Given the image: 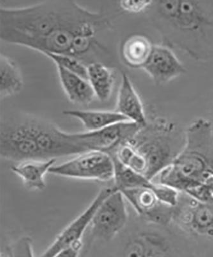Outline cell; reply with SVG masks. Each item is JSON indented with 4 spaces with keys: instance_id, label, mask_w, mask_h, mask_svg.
<instances>
[{
    "instance_id": "obj_7",
    "label": "cell",
    "mask_w": 213,
    "mask_h": 257,
    "mask_svg": "<svg viewBox=\"0 0 213 257\" xmlns=\"http://www.w3.org/2000/svg\"><path fill=\"white\" fill-rule=\"evenodd\" d=\"M172 223L190 237L213 241V204L202 203L180 192Z\"/></svg>"
},
{
    "instance_id": "obj_18",
    "label": "cell",
    "mask_w": 213,
    "mask_h": 257,
    "mask_svg": "<svg viewBox=\"0 0 213 257\" xmlns=\"http://www.w3.org/2000/svg\"><path fill=\"white\" fill-rule=\"evenodd\" d=\"M64 115L81 121L87 132H96L116 123L130 121L118 112L98 110H66Z\"/></svg>"
},
{
    "instance_id": "obj_16",
    "label": "cell",
    "mask_w": 213,
    "mask_h": 257,
    "mask_svg": "<svg viewBox=\"0 0 213 257\" xmlns=\"http://www.w3.org/2000/svg\"><path fill=\"white\" fill-rule=\"evenodd\" d=\"M154 45L148 38L141 34H134L123 41L120 55L128 67L142 69L150 59Z\"/></svg>"
},
{
    "instance_id": "obj_22",
    "label": "cell",
    "mask_w": 213,
    "mask_h": 257,
    "mask_svg": "<svg viewBox=\"0 0 213 257\" xmlns=\"http://www.w3.org/2000/svg\"><path fill=\"white\" fill-rule=\"evenodd\" d=\"M8 257H35L33 240L28 236H24L6 247Z\"/></svg>"
},
{
    "instance_id": "obj_21",
    "label": "cell",
    "mask_w": 213,
    "mask_h": 257,
    "mask_svg": "<svg viewBox=\"0 0 213 257\" xmlns=\"http://www.w3.org/2000/svg\"><path fill=\"white\" fill-rule=\"evenodd\" d=\"M44 56L51 59L56 66L65 69L88 80V69L84 62L70 55L45 53Z\"/></svg>"
},
{
    "instance_id": "obj_23",
    "label": "cell",
    "mask_w": 213,
    "mask_h": 257,
    "mask_svg": "<svg viewBox=\"0 0 213 257\" xmlns=\"http://www.w3.org/2000/svg\"><path fill=\"white\" fill-rule=\"evenodd\" d=\"M148 229L143 231L128 245L125 257H144L148 246Z\"/></svg>"
},
{
    "instance_id": "obj_11",
    "label": "cell",
    "mask_w": 213,
    "mask_h": 257,
    "mask_svg": "<svg viewBox=\"0 0 213 257\" xmlns=\"http://www.w3.org/2000/svg\"><path fill=\"white\" fill-rule=\"evenodd\" d=\"M120 192L142 221L162 226L172 224L175 207L160 201L154 190L138 188Z\"/></svg>"
},
{
    "instance_id": "obj_3",
    "label": "cell",
    "mask_w": 213,
    "mask_h": 257,
    "mask_svg": "<svg viewBox=\"0 0 213 257\" xmlns=\"http://www.w3.org/2000/svg\"><path fill=\"white\" fill-rule=\"evenodd\" d=\"M186 139L172 164L157 177L160 183L188 194L213 176V127L210 120L198 118L186 130Z\"/></svg>"
},
{
    "instance_id": "obj_5",
    "label": "cell",
    "mask_w": 213,
    "mask_h": 257,
    "mask_svg": "<svg viewBox=\"0 0 213 257\" xmlns=\"http://www.w3.org/2000/svg\"><path fill=\"white\" fill-rule=\"evenodd\" d=\"M0 155L4 160L19 163L45 160L36 144L30 114L18 112L2 118Z\"/></svg>"
},
{
    "instance_id": "obj_28",
    "label": "cell",
    "mask_w": 213,
    "mask_h": 257,
    "mask_svg": "<svg viewBox=\"0 0 213 257\" xmlns=\"http://www.w3.org/2000/svg\"><path fill=\"white\" fill-rule=\"evenodd\" d=\"M212 120H210V122H212V127H213V109H212Z\"/></svg>"
},
{
    "instance_id": "obj_27",
    "label": "cell",
    "mask_w": 213,
    "mask_h": 257,
    "mask_svg": "<svg viewBox=\"0 0 213 257\" xmlns=\"http://www.w3.org/2000/svg\"><path fill=\"white\" fill-rule=\"evenodd\" d=\"M88 247H89V246L87 247V249L84 250V246L83 250H82L81 255H80V257H86V254L88 253Z\"/></svg>"
},
{
    "instance_id": "obj_1",
    "label": "cell",
    "mask_w": 213,
    "mask_h": 257,
    "mask_svg": "<svg viewBox=\"0 0 213 257\" xmlns=\"http://www.w3.org/2000/svg\"><path fill=\"white\" fill-rule=\"evenodd\" d=\"M112 24L108 14L94 12L70 0L0 8L2 41L42 54L70 55L81 61L97 47L98 34Z\"/></svg>"
},
{
    "instance_id": "obj_24",
    "label": "cell",
    "mask_w": 213,
    "mask_h": 257,
    "mask_svg": "<svg viewBox=\"0 0 213 257\" xmlns=\"http://www.w3.org/2000/svg\"><path fill=\"white\" fill-rule=\"evenodd\" d=\"M152 2V1H145V0L144 1L129 0V1L119 2V5H120V8L126 12L136 14L148 10Z\"/></svg>"
},
{
    "instance_id": "obj_17",
    "label": "cell",
    "mask_w": 213,
    "mask_h": 257,
    "mask_svg": "<svg viewBox=\"0 0 213 257\" xmlns=\"http://www.w3.org/2000/svg\"><path fill=\"white\" fill-rule=\"evenodd\" d=\"M88 80L94 91L96 97L100 102L110 99L116 84V75L113 68L100 62L87 64Z\"/></svg>"
},
{
    "instance_id": "obj_25",
    "label": "cell",
    "mask_w": 213,
    "mask_h": 257,
    "mask_svg": "<svg viewBox=\"0 0 213 257\" xmlns=\"http://www.w3.org/2000/svg\"><path fill=\"white\" fill-rule=\"evenodd\" d=\"M84 247V244L75 245L74 247H71L70 248L61 251L54 257H80Z\"/></svg>"
},
{
    "instance_id": "obj_14",
    "label": "cell",
    "mask_w": 213,
    "mask_h": 257,
    "mask_svg": "<svg viewBox=\"0 0 213 257\" xmlns=\"http://www.w3.org/2000/svg\"><path fill=\"white\" fill-rule=\"evenodd\" d=\"M56 159L32 160L19 163L11 168L12 173L19 176L27 190L43 191L46 188V175L56 165Z\"/></svg>"
},
{
    "instance_id": "obj_2",
    "label": "cell",
    "mask_w": 213,
    "mask_h": 257,
    "mask_svg": "<svg viewBox=\"0 0 213 257\" xmlns=\"http://www.w3.org/2000/svg\"><path fill=\"white\" fill-rule=\"evenodd\" d=\"M146 11L162 45L196 61L213 59V1H152Z\"/></svg>"
},
{
    "instance_id": "obj_8",
    "label": "cell",
    "mask_w": 213,
    "mask_h": 257,
    "mask_svg": "<svg viewBox=\"0 0 213 257\" xmlns=\"http://www.w3.org/2000/svg\"><path fill=\"white\" fill-rule=\"evenodd\" d=\"M126 201L118 190L103 201L90 224L92 240L110 242L126 228L129 219Z\"/></svg>"
},
{
    "instance_id": "obj_19",
    "label": "cell",
    "mask_w": 213,
    "mask_h": 257,
    "mask_svg": "<svg viewBox=\"0 0 213 257\" xmlns=\"http://www.w3.org/2000/svg\"><path fill=\"white\" fill-rule=\"evenodd\" d=\"M24 79L20 66L10 57L0 55V97L1 100L22 92Z\"/></svg>"
},
{
    "instance_id": "obj_9",
    "label": "cell",
    "mask_w": 213,
    "mask_h": 257,
    "mask_svg": "<svg viewBox=\"0 0 213 257\" xmlns=\"http://www.w3.org/2000/svg\"><path fill=\"white\" fill-rule=\"evenodd\" d=\"M116 190L118 189L114 186L100 190L90 205L57 236L56 240L40 257H54L64 250L84 244V234L90 226L96 211L103 201Z\"/></svg>"
},
{
    "instance_id": "obj_15",
    "label": "cell",
    "mask_w": 213,
    "mask_h": 257,
    "mask_svg": "<svg viewBox=\"0 0 213 257\" xmlns=\"http://www.w3.org/2000/svg\"><path fill=\"white\" fill-rule=\"evenodd\" d=\"M60 81L68 100L78 106H87L94 100L96 95L88 80L56 66Z\"/></svg>"
},
{
    "instance_id": "obj_26",
    "label": "cell",
    "mask_w": 213,
    "mask_h": 257,
    "mask_svg": "<svg viewBox=\"0 0 213 257\" xmlns=\"http://www.w3.org/2000/svg\"><path fill=\"white\" fill-rule=\"evenodd\" d=\"M204 185L207 188L208 191L213 196V176H210L208 178L207 181L204 183Z\"/></svg>"
},
{
    "instance_id": "obj_4",
    "label": "cell",
    "mask_w": 213,
    "mask_h": 257,
    "mask_svg": "<svg viewBox=\"0 0 213 257\" xmlns=\"http://www.w3.org/2000/svg\"><path fill=\"white\" fill-rule=\"evenodd\" d=\"M186 139V131L166 119L156 118L148 119L130 144L145 160V176L154 181L173 164L184 148Z\"/></svg>"
},
{
    "instance_id": "obj_12",
    "label": "cell",
    "mask_w": 213,
    "mask_h": 257,
    "mask_svg": "<svg viewBox=\"0 0 213 257\" xmlns=\"http://www.w3.org/2000/svg\"><path fill=\"white\" fill-rule=\"evenodd\" d=\"M142 70L156 86H162L187 72L184 64L172 49L164 45H154L150 56Z\"/></svg>"
},
{
    "instance_id": "obj_13",
    "label": "cell",
    "mask_w": 213,
    "mask_h": 257,
    "mask_svg": "<svg viewBox=\"0 0 213 257\" xmlns=\"http://www.w3.org/2000/svg\"><path fill=\"white\" fill-rule=\"evenodd\" d=\"M130 121L144 127L148 122L140 97L126 73L122 72L116 110Z\"/></svg>"
},
{
    "instance_id": "obj_20",
    "label": "cell",
    "mask_w": 213,
    "mask_h": 257,
    "mask_svg": "<svg viewBox=\"0 0 213 257\" xmlns=\"http://www.w3.org/2000/svg\"><path fill=\"white\" fill-rule=\"evenodd\" d=\"M114 164V187L119 191L122 190L150 188L154 190L156 194L160 189V183L148 180L145 176L130 169L121 164L118 160L113 157Z\"/></svg>"
},
{
    "instance_id": "obj_10",
    "label": "cell",
    "mask_w": 213,
    "mask_h": 257,
    "mask_svg": "<svg viewBox=\"0 0 213 257\" xmlns=\"http://www.w3.org/2000/svg\"><path fill=\"white\" fill-rule=\"evenodd\" d=\"M142 127L136 123L128 121L96 132L77 133V136L88 151H103L111 155L122 145L134 141Z\"/></svg>"
},
{
    "instance_id": "obj_6",
    "label": "cell",
    "mask_w": 213,
    "mask_h": 257,
    "mask_svg": "<svg viewBox=\"0 0 213 257\" xmlns=\"http://www.w3.org/2000/svg\"><path fill=\"white\" fill-rule=\"evenodd\" d=\"M50 173L66 178L106 182L114 180V161L108 153L90 151L63 164L54 165Z\"/></svg>"
}]
</instances>
